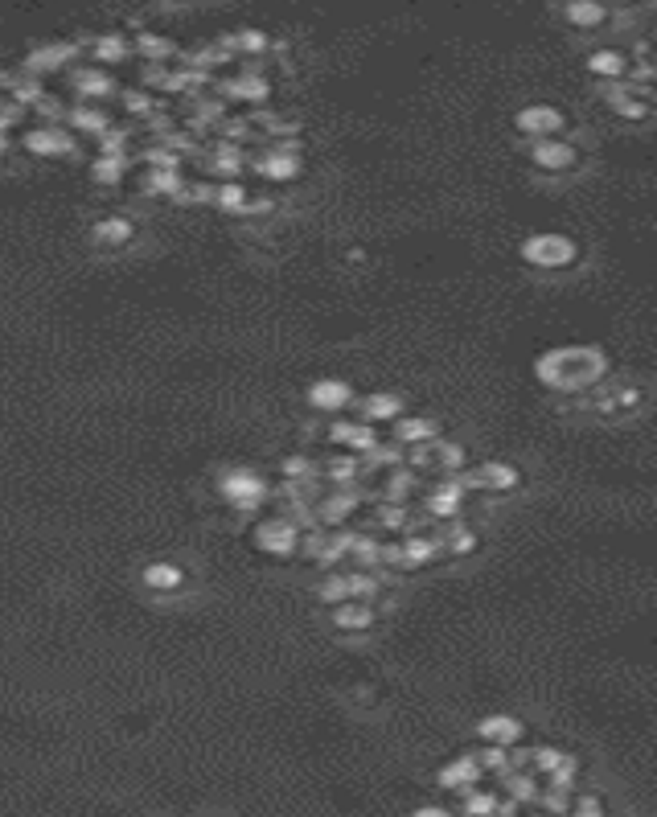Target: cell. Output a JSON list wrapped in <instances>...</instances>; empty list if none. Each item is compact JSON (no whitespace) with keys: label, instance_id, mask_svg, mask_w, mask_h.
Returning a JSON list of instances; mask_svg holds the SVG:
<instances>
[{"label":"cell","instance_id":"cell-16","mask_svg":"<svg viewBox=\"0 0 657 817\" xmlns=\"http://www.w3.org/2000/svg\"><path fill=\"white\" fill-rule=\"evenodd\" d=\"M391 423H395V432H391L395 444H423V440H436V432H440V427L423 415H399Z\"/></svg>","mask_w":657,"mask_h":817},{"label":"cell","instance_id":"cell-39","mask_svg":"<svg viewBox=\"0 0 657 817\" xmlns=\"http://www.w3.org/2000/svg\"><path fill=\"white\" fill-rule=\"evenodd\" d=\"M70 124H74V128L103 132V128H107V115H103V111H91V107H79V111H70Z\"/></svg>","mask_w":657,"mask_h":817},{"label":"cell","instance_id":"cell-28","mask_svg":"<svg viewBox=\"0 0 657 817\" xmlns=\"http://www.w3.org/2000/svg\"><path fill=\"white\" fill-rule=\"evenodd\" d=\"M477 547H481V538H477V530H469V526H452V534L444 538V551H448V555H456V559L473 555Z\"/></svg>","mask_w":657,"mask_h":817},{"label":"cell","instance_id":"cell-19","mask_svg":"<svg viewBox=\"0 0 657 817\" xmlns=\"http://www.w3.org/2000/svg\"><path fill=\"white\" fill-rule=\"evenodd\" d=\"M358 510V497L354 493H329L321 505H317V522L321 526H345V518H350Z\"/></svg>","mask_w":657,"mask_h":817},{"label":"cell","instance_id":"cell-41","mask_svg":"<svg viewBox=\"0 0 657 817\" xmlns=\"http://www.w3.org/2000/svg\"><path fill=\"white\" fill-rule=\"evenodd\" d=\"M378 526H386V530H403V526H407V510H403L399 501L382 505V510H378Z\"/></svg>","mask_w":657,"mask_h":817},{"label":"cell","instance_id":"cell-38","mask_svg":"<svg viewBox=\"0 0 657 817\" xmlns=\"http://www.w3.org/2000/svg\"><path fill=\"white\" fill-rule=\"evenodd\" d=\"M465 801H460V813H497V797H489V793H477V789H469V793H460Z\"/></svg>","mask_w":657,"mask_h":817},{"label":"cell","instance_id":"cell-13","mask_svg":"<svg viewBox=\"0 0 657 817\" xmlns=\"http://www.w3.org/2000/svg\"><path fill=\"white\" fill-rule=\"evenodd\" d=\"M218 210H226V214H255V210H272V202H251V193L243 189V185H218L214 189V198H210Z\"/></svg>","mask_w":657,"mask_h":817},{"label":"cell","instance_id":"cell-22","mask_svg":"<svg viewBox=\"0 0 657 817\" xmlns=\"http://www.w3.org/2000/svg\"><path fill=\"white\" fill-rule=\"evenodd\" d=\"M70 58H74V46H70V42H58V46H42V50H33V54L25 58V70H29V74L58 70V66H66Z\"/></svg>","mask_w":657,"mask_h":817},{"label":"cell","instance_id":"cell-18","mask_svg":"<svg viewBox=\"0 0 657 817\" xmlns=\"http://www.w3.org/2000/svg\"><path fill=\"white\" fill-rule=\"evenodd\" d=\"M329 440L354 448V452H370V448L378 444L374 427H366V423H333V427H329Z\"/></svg>","mask_w":657,"mask_h":817},{"label":"cell","instance_id":"cell-46","mask_svg":"<svg viewBox=\"0 0 657 817\" xmlns=\"http://www.w3.org/2000/svg\"><path fill=\"white\" fill-rule=\"evenodd\" d=\"M366 460H370V464H395V460H399V444H395V448H378V444H374V448L366 452Z\"/></svg>","mask_w":657,"mask_h":817},{"label":"cell","instance_id":"cell-11","mask_svg":"<svg viewBox=\"0 0 657 817\" xmlns=\"http://www.w3.org/2000/svg\"><path fill=\"white\" fill-rule=\"evenodd\" d=\"M374 625V608L366 600H341L333 604V629L341 633H366Z\"/></svg>","mask_w":657,"mask_h":817},{"label":"cell","instance_id":"cell-10","mask_svg":"<svg viewBox=\"0 0 657 817\" xmlns=\"http://www.w3.org/2000/svg\"><path fill=\"white\" fill-rule=\"evenodd\" d=\"M481 776H485V768L477 764V756H456L452 764H444V768H440V789L469 793V789H477Z\"/></svg>","mask_w":657,"mask_h":817},{"label":"cell","instance_id":"cell-2","mask_svg":"<svg viewBox=\"0 0 657 817\" xmlns=\"http://www.w3.org/2000/svg\"><path fill=\"white\" fill-rule=\"evenodd\" d=\"M518 255L538 271H563L579 259V243L571 235H559V230H538V235L522 239Z\"/></svg>","mask_w":657,"mask_h":817},{"label":"cell","instance_id":"cell-30","mask_svg":"<svg viewBox=\"0 0 657 817\" xmlns=\"http://www.w3.org/2000/svg\"><path fill=\"white\" fill-rule=\"evenodd\" d=\"M74 83H79V91H83L87 99H99V95L111 91V79H107L103 70H79V74H74Z\"/></svg>","mask_w":657,"mask_h":817},{"label":"cell","instance_id":"cell-37","mask_svg":"<svg viewBox=\"0 0 657 817\" xmlns=\"http://www.w3.org/2000/svg\"><path fill=\"white\" fill-rule=\"evenodd\" d=\"M148 189H157V193H169V198H177V193H181V177H177V169H152Z\"/></svg>","mask_w":657,"mask_h":817},{"label":"cell","instance_id":"cell-12","mask_svg":"<svg viewBox=\"0 0 657 817\" xmlns=\"http://www.w3.org/2000/svg\"><path fill=\"white\" fill-rule=\"evenodd\" d=\"M25 148L37 152V157H66V152H74V136L62 128H37L25 132Z\"/></svg>","mask_w":657,"mask_h":817},{"label":"cell","instance_id":"cell-45","mask_svg":"<svg viewBox=\"0 0 657 817\" xmlns=\"http://www.w3.org/2000/svg\"><path fill=\"white\" fill-rule=\"evenodd\" d=\"M280 473H284V477H292V481H296V477L304 481V477H313V464H308L304 456H288V460L280 464Z\"/></svg>","mask_w":657,"mask_h":817},{"label":"cell","instance_id":"cell-44","mask_svg":"<svg viewBox=\"0 0 657 817\" xmlns=\"http://www.w3.org/2000/svg\"><path fill=\"white\" fill-rule=\"evenodd\" d=\"M230 46H239V50H267V37L259 33V29H243V33H235V37H230Z\"/></svg>","mask_w":657,"mask_h":817},{"label":"cell","instance_id":"cell-40","mask_svg":"<svg viewBox=\"0 0 657 817\" xmlns=\"http://www.w3.org/2000/svg\"><path fill=\"white\" fill-rule=\"evenodd\" d=\"M411 489H415V473H411V469H407V473H391V477H386V497H391V501H403Z\"/></svg>","mask_w":657,"mask_h":817},{"label":"cell","instance_id":"cell-34","mask_svg":"<svg viewBox=\"0 0 657 817\" xmlns=\"http://www.w3.org/2000/svg\"><path fill=\"white\" fill-rule=\"evenodd\" d=\"M95 58L99 62H120V58H128V42H124V37H115V33H107V37H99V42H95Z\"/></svg>","mask_w":657,"mask_h":817},{"label":"cell","instance_id":"cell-24","mask_svg":"<svg viewBox=\"0 0 657 817\" xmlns=\"http://www.w3.org/2000/svg\"><path fill=\"white\" fill-rule=\"evenodd\" d=\"M608 107H612L616 115H625V120H641V115L649 111V103H645L633 87H629V91H625V87H612V91H608Z\"/></svg>","mask_w":657,"mask_h":817},{"label":"cell","instance_id":"cell-36","mask_svg":"<svg viewBox=\"0 0 657 817\" xmlns=\"http://www.w3.org/2000/svg\"><path fill=\"white\" fill-rule=\"evenodd\" d=\"M378 547H382V542H374V538L350 534V551H354V559H358L362 567H374V563H378Z\"/></svg>","mask_w":657,"mask_h":817},{"label":"cell","instance_id":"cell-33","mask_svg":"<svg viewBox=\"0 0 657 817\" xmlns=\"http://www.w3.org/2000/svg\"><path fill=\"white\" fill-rule=\"evenodd\" d=\"M477 764H481L485 772H506V768H510V748H501V744H485V748L477 752Z\"/></svg>","mask_w":657,"mask_h":817},{"label":"cell","instance_id":"cell-21","mask_svg":"<svg viewBox=\"0 0 657 817\" xmlns=\"http://www.w3.org/2000/svg\"><path fill=\"white\" fill-rule=\"evenodd\" d=\"M362 411H366V419H370V423H391V419H399V415H403V395H395V391L366 395Z\"/></svg>","mask_w":657,"mask_h":817},{"label":"cell","instance_id":"cell-48","mask_svg":"<svg viewBox=\"0 0 657 817\" xmlns=\"http://www.w3.org/2000/svg\"><path fill=\"white\" fill-rule=\"evenodd\" d=\"M140 50H144V54H169L173 46L161 42V37H140Z\"/></svg>","mask_w":657,"mask_h":817},{"label":"cell","instance_id":"cell-1","mask_svg":"<svg viewBox=\"0 0 657 817\" xmlns=\"http://www.w3.org/2000/svg\"><path fill=\"white\" fill-rule=\"evenodd\" d=\"M604 374H608V358L600 345H555L534 358V378L555 395L592 391Z\"/></svg>","mask_w":657,"mask_h":817},{"label":"cell","instance_id":"cell-31","mask_svg":"<svg viewBox=\"0 0 657 817\" xmlns=\"http://www.w3.org/2000/svg\"><path fill=\"white\" fill-rule=\"evenodd\" d=\"M317 600H321V604H341V600H350L345 575H325V579L317 583Z\"/></svg>","mask_w":657,"mask_h":817},{"label":"cell","instance_id":"cell-50","mask_svg":"<svg viewBox=\"0 0 657 817\" xmlns=\"http://www.w3.org/2000/svg\"><path fill=\"white\" fill-rule=\"evenodd\" d=\"M218 169H222V173H239V169H243L239 152H235V157H230V152H222V157H218Z\"/></svg>","mask_w":657,"mask_h":817},{"label":"cell","instance_id":"cell-47","mask_svg":"<svg viewBox=\"0 0 657 817\" xmlns=\"http://www.w3.org/2000/svg\"><path fill=\"white\" fill-rule=\"evenodd\" d=\"M641 403V391H637V386H625V391H616V403L612 407H625V411H633Z\"/></svg>","mask_w":657,"mask_h":817},{"label":"cell","instance_id":"cell-35","mask_svg":"<svg viewBox=\"0 0 657 817\" xmlns=\"http://www.w3.org/2000/svg\"><path fill=\"white\" fill-rule=\"evenodd\" d=\"M345 588H350V600H370L378 592V579L366 571H354V575H345Z\"/></svg>","mask_w":657,"mask_h":817},{"label":"cell","instance_id":"cell-7","mask_svg":"<svg viewBox=\"0 0 657 817\" xmlns=\"http://www.w3.org/2000/svg\"><path fill=\"white\" fill-rule=\"evenodd\" d=\"M530 161H534L538 169H543V173H571V169L579 165V152H575L567 140L547 136V140H534Z\"/></svg>","mask_w":657,"mask_h":817},{"label":"cell","instance_id":"cell-15","mask_svg":"<svg viewBox=\"0 0 657 817\" xmlns=\"http://www.w3.org/2000/svg\"><path fill=\"white\" fill-rule=\"evenodd\" d=\"M460 505H465V485H460V481L452 477V481H444V485H440V489L428 497V514L448 522V518H456V514H460Z\"/></svg>","mask_w":657,"mask_h":817},{"label":"cell","instance_id":"cell-51","mask_svg":"<svg viewBox=\"0 0 657 817\" xmlns=\"http://www.w3.org/2000/svg\"><path fill=\"white\" fill-rule=\"evenodd\" d=\"M415 813H419V817H444L448 809H444V805H419Z\"/></svg>","mask_w":657,"mask_h":817},{"label":"cell","instance_id":"cell-43","mask_svg":"<svg viewBox=\"0 0 657 817\" xmlns=\"http://www.w3.org/2000/svg\"><path fill=\"white\" fill-rule=\"evenodd\" d=\"M559 760H563V752H559V748H534V752H530V764H534L538 772H555V768H559Z\"/></svg>","mask_w":657,"mask_h":817},{"label":"cell","instance_id":"cell-14","mask_svg":"<svg viewBox=\"0 0 657 817\" xmlns=\"http://www.w3.org/2000/svg\"><path fill=\"white\" fill-rule=\"evenodd\" d=\"M91 239H95L99 247H128V243L136 239V226H132L128 218H120V214H111V218H99V222L91 226Z\"/></svg>","mask_w":657,"mask_h":817},{"label":"cell","instance_id":"cell-42","mask_svg":"<svg viewBox=\"0 0 657 817\" xmlns=\"http://www.w3.org/2000/svg\"><path fill=\"white\" fill-rule=\"evenodd\" d=\"M358 473H362V464H358L354 456H337V460L329 464V477H333V481H354Z\"/></svg>","mask_w":657,"mask_h":817},{"label":"cell","instance_id":"cell-32","mask_svg":"<svg viewBox=\"0 0 657 817\" xmlns=\"http://www.w3.org/2000/svg\"><path fill=\"white\" fill-rule=\"evenodd\" d=\"M91 177H95L99 185H115V181L124 177V157H111V152H107V157H99V161H95Z\"/></svg>","mask_w":657,"mask_h":817},{"label":"cell","instance_id":"cell-23","mask_svg":"<svg viewBox=\"0 0 657 817\" xmlns=\"http://www.w3.org/2000/svg\"><path fill=\"white\" fill-rule=\"evenodd\" d=\"M563 17H567V25H575V29H596V25L604 21V5H600V0H567Z\"/></svg>","mask_w":657,"mask_h":817},{"label":"cell","instance_id":"cell-8","mask_svg":"<svg viewBox=\"0 0 657 817\" xmlns=\"http://www.w3.org/2000/svg\"><path fill=\"white\" fill-rule=\"evenodd\" d=\"M308 407L313 411H325V415H333V411H345L354 403V391H350V382H341V378H317L313 386H308Z\"/></svg>","mask_w":657,"mask_h":817},{"label":"cell","instance_id":"cell-49","mask_svg":"<svg viewBox=\"0 0 657 817\" xmlns=\"http://www.w3.org/2000/svg\"><path fill=\"white\" fill-rule=\"evenodd\" d=\"M575 813H584V817H592V813H604V801L600 797H584L575 805Z\"/></svg>","mask_w":657,"mask_h":817},{"label":"cell","instance_id":"cell-3","mask_svg":"<svg viewBox=\"0 0 657 817\" xmlns=\"http://www.w3.org/2000/svg\"><path fill=\"white\" fill-rule=\"evenodd\" d=\"M218 493L235 505V510H259V505L267 501V481L259 477V473H251V469H235V473H226L222 477V485H218Z\"/></svg>","mask_w":657,"mask_h":817},{"label":"cell","instance_id":"cell-25","mask_svg":"<svg viewBox=\"0 0 657 817\" xmlns=\"http://www.w3.org/2000/svg\"><path fill=\"white\" fill-rule=\"evenodd\" d=\"M259 173H263V181H292V177H300V161L292 152H272V157H263Z\"/></svg>","mask_w":657,"mask_h":817},{"label":"cell","instance_id":"cell-27","mask_svg":"<svg viewBox=\"0 0 657 817\" xmlns=\"http://www.w3.org/2000/svg\"><path fill=\"white\" fill-rule=\"evenodd\" d=\"M501 781H506V793L514 801H534L538 797V781L526 768H506V772H501Z\"/></svg>","mask_w":657,"mask_h":817},{"label":"cell","instance_id":"cell-29","mask_svg":"<svg viewBox=\"0 0 657 817\" xmlns=\"http://www.w3.org/2000/svg\"><path fill=\"white\" fill-rule=\"evenodd\" d=\"M428 456H432L428 464H440V469H452V473L465 469V448H460V444H436V440H432V444H428Z\"/></svg>","mask_w":657,"mask_h":817},{"label":"cell","instance_id":"cell-26","mask_svg":"<svg viewBox=\"0 0 657 817\" xmlns=\"http://www.w3.org/2000/svg\"><path fill=\"white\" fill-rule=\"evenodd\" d=\"M436 555H440V542H432V538H407L403 542V571L432 563Z\"/></svg>","mask_w":657,"mask_h":817},{"label":"cell","instance_id":"cell-20","mask_svg":"<svg viewBox=\"0 0 657 817\" xmlns=\"http://www.w3.org/2000/svg\"><path fill=\"white\" fill-rule=\"evenodd\" d=\"M588 70L596 74V79H625V74L633 70V62L621 50H596V54H588Z\"/></svg>","mask_w":657,"mask_h":817},{"label":"cell","instance_id":"cell-17","mask_svg":"<svg viewBox=\"0 0 657 817\" xmlns=\"http://www.w3.org/2000/svg\"><path fill=\"white\" fill-rule=\"evenodd\" d=\"M181 583H185V571L177 563H169V559H157V563L144 567V588L148 592H177Z\"/></svg>","mask_w":657,"mask_h":817},{"label":"cell","instance_id":"cell-9","mask_svg":"<svg viewBox=\"0 0 657 817\" xmlns=\"http://www.w3.org/2000/svg\"><path fill=\"white\" fill-rule=\"evenodd\" d=\"M477 735L485 739V744H501V748H514L526 739V723L514 719V715H485L477 723Z\"/></svg>","mask_w":657,"mask_h":817},{"label":"cell","instance_id":"cell-5","mask_svg":"<svg viewBox=\"0 0 657 817\" xmlns=\"http://www.w3.org/2000/svg\"><path fill=\"white\" fill-rule=\"evenodd\" d=\"M255 547L267 551V555H276V559H292L300 551V530L288 518H267V522L255 526Z\"/></svg>","mask_w":657,"mask_h":817},{"label":"cell","instance_id":"cell-4","mask_svg":"<svg viewBox=\"0 0 657 817\" xmlns=\"http://www.w3.org/2000/svg\"><path fill=\"white\" fill-rule=\"evenodd\" d=\"M465 489H489V493H514L518 485H522V473L514 469L510 460H485L481 469H473V473H460L456 477Z\"/></svg>","mask_w":657,"mask_h":817},{"label":"cell","instance_id":"cell-6","mask_svg":"<svg viewBox=\"0 0 657 817\" xmlns=\"http://www.w3.org/2000/svg\"><path fill=\"white\" fill-rule=\"evenodd\" d=\"M514 128L522 136H530V140H547V136H559L567 128V115L559 107H551V103H530V107H522L514 115Z\"/></svg>","mask_w":657,"mask_h":817}]
</instances>
